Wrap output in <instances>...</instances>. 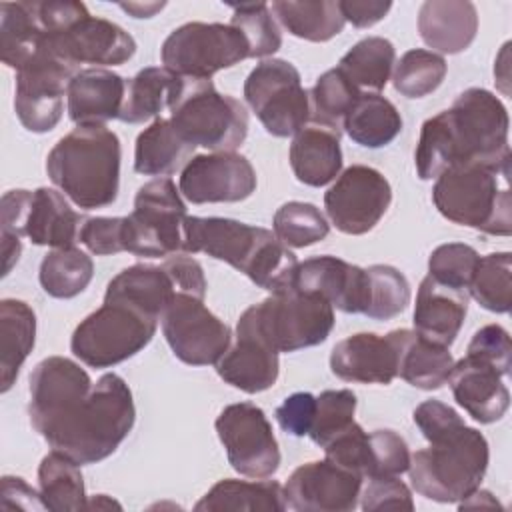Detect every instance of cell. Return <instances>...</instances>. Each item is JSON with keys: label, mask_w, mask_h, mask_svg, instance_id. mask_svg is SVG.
Wrapping results in <instances>:
<instances>
[{"label": "cell", "mask_w": 512, "mask_h": 512, "mask_svg": "<svg viewBox=\"0 0 512 512\" xmlns=\"http://www.w3.org/2000/svg\"><path fill=\"white\" fill-rule=\"evenodd\" d=\"M508 110L486 88H468L448 110L424 120L414 150L420 180L462 164L510 166Z\"/></svg>", "instance_id": "cell-1"}, {"label": "cell", "mask_w": 512, "mask_h": 512, "mask_svg": "<svg viewBox=\"0 0 512 512\" xmlns=\"http://www.w3.org/2000/svg\"><path fill=\"white\" fill-rule=\"evenodd\" d=\"M182 234L184 252H202L222 260L270 294L282 292L294 282L296 254L266 228L234 218L188 216Z\"/></svg>", "instance_id": "cell-2"}, {"label": "cell", "mask_w": 512, "mask_h": 512, "mask_svg": "<svg viewBox=\"0 0 512 512\" xmlns=\"http://www.w3.org/2000/svg\"><path fill=\"white\" fill-rule=\"evenodd\" d=\"M134 420L136 408L130 386L122 376L108 372L42 438L52 450L64 452L80 466L96 464L116 452L130 434Z\"/></svg>", "instance_id": "cell-3"}, {"label": "cell", "mask_w": 512, "mask_h": 512, "mask_svg": "<svg viewBox=\"0 0 512 512\" xmlns=\"http://www.w3.org/2000/svg\"><path fill=\"white\" fill-rule=\"evenodd\" d=\"M120 138L106 124H84L62 136L46 156L52 184L78 208L110 206L120 190Z\"/></svg>", "instance_id": "cell-4"}, {"label": "cell", "mask_w": 512, "mask_h": 512, "mask_svg": "<svg viewBox=\"0 0 512 512\" xmlns=\"http://www.w3.org/2000/svg\"><path fill=\"white\" fill-rule=\"evenodd\" d=\"M510 166L462 164L444 170L432 188L438 212L460 226L494 236L512 232Z\"/></svg>", "instance_id": "cell-5"}, {"label": "cell", "mask_w": 512, "mask_h": 512, "mask_svg": "<svg viewBox=\"0 0 512 512\" xmlns=\"http://www.w3.org/2000/svg\"><path fill=\"white\" fill-rule=\"evenodd\" d=\"M410 454V482L414 490L434 502H460L480 488L490 462L488 440L466 424L428 442Z\"/></svg>", "instance_id": "cell-6"}, {"label": "cell", "mask_w": 512, "mask_h": 512, "mask_svg": "<svg viewBox=\"0 0 512 512\" xmlns=\"http://www.w3.org/2000/svg\"><path fill=\"white\" fill-rule=\"evenodd\" d=\"M174 130L194 148L234 152L248 136V112L240 100L220 94L210 78H184L170 106Z\"/></svg>", "instance_id": "cell-7"}, {"label": "cell", "mask_w": 512, "mask_h": 512, "mask_svg": "<svg viewBox=\"0 0 512 512\" xmlns=\"http://www.w3.org/2000/svg\"><path fill=\"white\" fill-rule=\"evenodd\" d=\"M160 318L140 306L104 296L70 338L72 354L90 368H110L138 354L156 334Z\"/></svg>", "instance_id": "cell-8"}, {"label": "cell", "mask_w": 512, "mask_h": 512, "mask_svg": "<svg viewBox=\"0 0 512 512\" xmlns=\"http://www.w3.org/2000/svg\"><path fill=\"white\" fill-rule=\"evenodd\" d=\"M256 332L278 352H296L322 344L334 328L332 304L294 286L274 292L242 312Z\"/></svg>", "instance_id": "cell-9"}, {"label": "cell", "mask_w": 512, "mask_h": 512, "mask_svg": "<svg viewBox=\"0 0 512 512\" xmlns=\"http://www.w3.org/2000/svg\"><path fill=\"white\" fill-rule=\"evenodd\" d=\"M186 204L172 178H154L138 188L124 216V252L144 258L172 256L184 244Z\"/></svg>", "instance_id": "cell-10"}, {"label": "cell", "mask_w": 512, "mask_h": 512, "mask_svg": "<svg viewBox=\"0 0 512 512\" xmlns=\"http://www.w3.org/2000/svg\"><path fill=\"white\" fill-rule=\"evenodd\" d=\"M244 98L276 138L294 136L310 120V96L298 68L282 58L258 62L244 82Z\"/></svg>", "instance_id": "cell-11"}, {"label": "cell", "mask_w": 512, "mask_h": 512, "mask_svg": "<svg viewBox=\"0 0 512 512\" xmlns=\"http://www.w3.org/2000/svg\"><path fill=\"white\" fill-rule=\"evenodd\" d=\"M160 58L164 68L182 78H210L250 58V50L242 32L230 24L186 22L168 34Z\"/></svg>", "instance_id": "cell-12"}, {"label": "cell", "mask_w": 512, "mask_h": 512, "mask_svg": "<svg viewBox=\"0 0 512 512\" xmlns=\"http://www.w3.org/2000/svg\"><path fill=\"white\" fill-rule=\"evenodd\" d=\"M80 68L44 44L40 50L16 70L14 110L20 124L34 132L44 134L56 128L64 112V96Z\"/></svg>", "instance_id": "cell-13"}, {"label": "cell", "mask_w": 512, "mask_h": 512, "mask_svg": "<svg viewBox=\"0 0 512 512\" xmlns=\"http://www.w3.org/2000/svg\"><path fill=\"white\" fill-rule=\"evenodd\" d=\"M162 334L174 356L190 366L216 364L232 342L230 328L204 300L176 292L160 316Z\"/></svg>", "instance_id": "cell-14"}, {"label": "cell", "mask_w": 512, "mask_h": 512, "mask_svg": "<svg viewBox=\"0 0 512 512\" xmlns=\"http://www.w3.org/2000/svg\"><path fill=\"white\" fill-rule=\"evenodd\" d=\"M216 434L230 466L246 478H270L280 468V448L264 410L252 402L226 406L216 422Z\"/></svg>", "instance_id": "cell-15"}, {"label": "cell", "mask_w": 512, "mask_h": 512, "mask_svg": "<svg viewBox=\"0 0 512 512\" xmlns=\"http://www.w3.org/2000/svg\"><path fill=\"white\" fill-rule=\"evenodd\" d=\"M392 202L390 182L372 166L352 164L336 176L324 194L330 222L344 234L370 232L388 212Z\"/></svg>", "instance_id": "cell-16"}, {"label": "cell", "mask_w": 512, "mask_h": 512, "mask_svg": "<svg viewBox=\"0 0 512 512\" xmlns=\"http://www.w3.org/2000/svg\"><path fill=\"white\" fill-rule=\"evenodd\" d=\"M258 184L250 160L238 152L194 154L182 168L178 190L192 204L240 202L254 194Z\"/></svg>", "instance_id": "cell-17"}, {"label": "cell", "mask_w": 512, "mask_h": 512, "mask_svg": "<svg viewBox=\"0 0 512 512\" xmlns=\"http://www.w3.org/2000/svg\"><path fill=\"white\" fill-rule=\"evenodd\" d=\"M362 476L328 458L298 466L284 484L286 508L298 512H350L358 506Z\"/></svg>", "instance_id": "cell-18"}, {"label": "cell", "mask_w": 512, "mask_h": 512, "mask_svg": "<svg viewBox=\"0 0 512 512\" xmlns=\"http://www.w3.org/2000/svg\"><path fill=\"white\" fill-rule=\"evenodd\" d=\"M42 44L78 68L80 64L118 66L136 52V40L122 26L90 12L62 30L44 32Z\"/></svg>", "instance_id": "cell-19"}, {"label": "cell", "mask_w": 512, "mask_h": 512, "mask_svg": "<svg viewBox=\"0 0 512 512\" xmlns=\"http://www.w3.org/2000/svg\"><path fill=\"white\" fill-rule=\"evenodd\" d=\"M94 382L88 372L66 356H48L30 374L28 416L34 430L42 436L60 416H64Z\"/></svg>", "instance_id": "cell-20"}, {"label": "cell", "mask_w": 512, "mask_h": 512, "mask_svg": "<svg viewBox=\"0 0 512 512\" xmlns=\"http://www.w3.org/2000/svg\"><path fill=\"white\" fill-rule=\"evenodd\" d=\"M292 286L320 294L332 308L346 314H364L370 300V278L366 268L330 254L298 262Z\"/></svg>", "instance_id": "cell-21"}, {"label": "cell", "mask_w": 512, "mask_h": 512, "mask_svg": "<svg viewBox=\"0 0 512 512\" xmlns=\"http://www.w3.org/2000/svg\"><path fill=\"white\" fill-rule=\"evenodd\" d=\"M278 354L280 352L274 350L240 314L234 342H230L228 350L214 366L226 384L246 394H256L276 384L280 372Z\"/></svg>", "instance_id": "cell-22"}, {"label": "cell", "mask_w": 512, "mask_h": 512, "mask_svg": "<svg viewBox=\"0 0 512 512\" xmlns=\"http://www.w3.org/2000/svg\"><path fill=\"white\" fill-rule=\"evenodd\" d=\"M336 378L354 384H390L398 376V352L390 334L358 332L340 340L330 352Z\"/></svg>", "instance_id": "cell-23"}, {"label": "cell", "mask_w": 512, "mask_h": 512, "mask_svg": "<svg viewBox=\"0 0 512 512\" xmlns=\"http://www.w3.org/2000/svg\"><path fill=\"white\" fill-rule=\"evenodd\" d=\"M502 378L504 374L496 366L466 354L454 362L448 384L454 400L476 422L492 424L498 422L510 406V392Z\"/></svg>", "instance_id": "cell-24"}, {"label": "cell", "mask_w": 512, "mask_h": 512, "mask_svg": "<svg viewBox=\"0 0 512 512\" xmlns=\"http://www.w3.org/2000/svg\"><path fill=\"white\" fill-rule=\"evenodd\" d=\"M468 312V290L452 288L430 274L420 282L414 306V332L450 348Z\"/></svg>", "instance_id": "cell-25"}, {"label": "cell", "mask_w": 512, "mask_h": 512, "mask_svg": "<svg viewBox=\"0 0 512 512\" xmlns=\"http://www.w3.org/2000/svg\"><path fill=\"white\" fill-rule=\"evenodd\" d=\"M126 80L108 68L80 70L66 94V110L76 126L106 124L120 116Z\"/></svg>", "instance_id": "cell-26"}, {"label": "cell", "mask_w": 512, "mask_h": 512, "mask_svg": "<svg viewBox=\"0 0 512 512\" xmlns=\"http://www.w3.org/2000/svg\"><path fill=\"white\" fill-rule=\"evenodd\" d=\"M342 130L308 120L290 144V166L298 182L306 186H326L342 170Z\"/></svg>", "instance_id": "cell-27"}, {"label": "cell", "mask_w": 512, "mask_h": 512, "mask_svg": "<svg viewBox=\"0 0 512 512\" xmlns=\"http://www.w3.org/2000/svg\"><path fill=\"white\" fill-rule=\"evenodd\" d=\"M418 32L432 52H464L478 32V10L468 0H426L418 10Z\"/></svg>", "instance_id": "cell-28"}, {"label": "cell", "mask_w": 512, "mask_h": 512, "mask_svg": "<svg viewBox=\"0 0 512 512\" xmlns=\"http://www.w3.org/2000/svg\"><path fill=\"white\" fill-rule=\"evenodd\" d=\"M84 218L66 202L62 192L40 186L32 190L24 236L36 246L68 248L78 242Z\"/></svg>", "instance_id": "cell-29"}, {"label": "cell", "mask_w": 512, "mask_h": 512, "mask_svg": "<svg viewBox=\"0 0 512 512\" xmlns=\"http://www.w3.org/2000/svg\"><path fill=\"white\" fill-rule=\"evenodd\" d=\"M388 334L398 352V376L402 380L420 390H438L448 382L454 358L446 346L430 342L408 328Z\"/></svg>", "instance_id": "cell-30"}, {"label": "cell", "mask_w": 512, "mask_h": 512, "mask_svg": "<svg viewBox=\"0 0 512 512\" xmlns=\"http://www.w3.org/2000/svg\"><path fill=\"white\" fill-rule=\"evenodd\" d=\"M184 78L168 68L148 66L126 82V96L118 120L128 124H142L160 118L164 108L176 102Z\"/></svg>", "instance_id": "cell-31"}, {"label": "cell", "mask_w": 512, "mask_h": 512, "mask_svg": "<svg viewBox=\"0 0 512 512\" xmlns=\"http://www.w3.org/2000/svg\"><path fill=\"white\" fill-rule=\"evenodd\" d=\"M192 156L194 146L174 130L170 118H156L136 138L134 170L144 176L168 178L182 170Z\"/></svg>", "instance_id": "cell-32"}, {"label": "cell", "mask_w": 512, "mask_h": 512, "mask_svg": "<svg viewBox=\"0 0 512 512\" xmlns=\"http://www.w3.org/2000/svg\"><path fill=\"white\" fill-rule=\"evenodd\" d=\"M36 340V314L16 298L0 302V390L6 394L18 372L34 348Z\"/></svg>", "instance_id": "cell-33"}, {"label": "cell", "mask_w": 512, "mask_h": 512, "mask_svg": "<svg viewBox=\"0 0 512 512\" xmlns=\"http://www.w3.org/2000/svg\"><path fill=\"white\" fill-rule=\"evenodd\" d=\"M342 130L364 148H382L402 132V116L380 92H360L344 116Z\"/></svg>", "instance_id": "cell-34"}, {"label": "cell", "mask_w": 512, "mask_h": 512, "mask_svg": "<svg viewBox=\"0 0 512 512\" xmlns=\"http://www.w3.org/2000/svg\"><path fill=\"white\" fill-rule=\"evenodd\" d=\"M270 10L292 36L308 42H328L338 36L346 24L334 0H278L272 2Z\"/></svg>", "instance_id": "cell-35"}, {"label": "cell", "mask_w": 512, "mask_h": 512, "mask_svg": "<svg viewBox=\"0 0 512 512\" xmlns=\"http://www.w3.org/2000/svg\"><path fill=\"white\" fill-rule=\"evenodd\" d=\"M194 510H286L284 486L276 480L254 482L224 478L216 482L194 506Z\"/></svg>", "instance_id": "cell-36"}, {"label": "cell", "mask_w": 512, "mask_h": 512, "mask_svg": "<svg viewBox=\"0 0 512 512\" xmlns=\"http://www.w3.org/2000/svg\"><path fill=\"white\" fill-rule=\"evenodd\" d=\"M174 294V282L162 266L132 264L108 282L104 296L128 300L160 318Z\"/></svg>", "instance_id": "cell-37"}, {"label": "cell", "mask_w": 512, "mask_h": 512, "mask_svg": "<svg viewBox=\"0 0 512 512\" xmlns=\"http://www.w3.org/2000/svg\"><path fill=\"white\" fill-rule=\"evenodd\" d=\"M38 492L46 510L72 512L86 508L80 464L64 452H48L38 466Z\"/></svg>", "instance_id": "cell-38"}, {"label": "cell", "mask_w": 512, "mask_h": 512, "mask_svg": "<svg viewBox=\"0 0 512 512\" xmlns=\"http://www.w3.org/2000/svg\"><path fill=\"white\" fill-rule=\"evenodd\" d=\"M42 38L44 30L32 2L0 4V52L6 66L20 70L40 50Z\"/></svg>", "instance_id": "cell-39"}, {"label": "cell", "mask_w": 512, "mask_h": 512, "mask_svg": "<svg viewBox=\"0 0 512 512\" xmlns=\"http://www.w3.org/2000/svg\"><path fill=\"white\" fill-rule=\"evenodd\" d=\"M396 50L388 38L368 36L356 42L338 62V70L358 88L380 92L394 70Z\"/></svg>", "instance_id": "cell-40"}, {"label": "cell", "mask_w": 512, "mask_h": 512, "mask_svg": "<svg viewBox=\"0 0 512 512\" xmlns=\"http://www.w3.org/2000/svg\"><path fill=\"white\" fill-rule=\"evenodd\" d=\"M94 276L92 258L76 246L52 248L40 262L38 280L52 298H74L84 292Z\"/></svg>", "instance_id": "cell-41"}, {"label": "cell", "mask_w": 512, "mask_h": 512, "mask_svg": "<svg viewBox=\"0 0 512 512\" xmlns=\"http://www.w3.org/2000/svg\"><path fill=\"white\" fill-rule=\"evenodd\" d=\"M470 296L486 310L496 314L510 312L512 292V254L492 252L480 256L468 286Z\"/></svg>", "instance_id": "cell-42"}, {"label": "cell", "mask_w": 512, "mask_h": 512, "mask_svg": "<svg viewBox=\"0 0 512 512\" xmlns=\"http://www.w3.org/2000/svg\"><path fill=\"white\" fill-rule=\"evenodd\" d=\"M448 72L444 56L414 48L402 54V58L394 64L392 70V84L396 92L406 98H422L432 94L444 80Z\"/></svg>", "instance_id": "cell-43"}, {"label": "cell", "mask_w": 512, "mask_h": 512, "mask_svg": "<svg viewBox=\"0 0 512 512\" xmlns=\"http://www.w3.org/2000/svg\"><path fill=\"white\" fill-rule=\"evenodd\" d=\"M272 228L276 238L288 248L312 246L322 242L330 232V224L320 208L298 200L286 202L276 210Z\"/></svg>", "instance_id": "cell-44"}, {"label": "cell", "mask_w": 512, "mask_h": 512, "mask_svg": "<svg viewBox=\"0 0 512 512\" xmlns=\"http://www.w3.org/2000/svg\"><path fill=\"white\" fill-rule=\"evenodd\" d=\"M310 96V120L342 130L344 116L360 96V90L338 70H326L318 76Z\"/></svg>", "instance_id": "cell-45"}, {"label": "cell", "mask_w": 512, "mask_h": 512, "mask_svg": "<svg viewBox=\"0 0 512 512\" xmlns=\"http://www.w3.org/2000/svg\"><path fill=\"white\" fill-rule=\"evenodd\" d=\"M232 18L230 26L242 32L248 42L250 58L272 56L282 46L280 26L266 2H244L230 4Z\"/></svg>", "instance_id": "cell-46"}, {"label": "cell", "mask_w": 512, "mask_h": 512, "mask_svg": "<svg viewBox=\"0 0 512 512\" xmlns=\"http://www.w3.org/2000/svg\"><path fill=\"white\" fill-rule=\"evenodd\" d=\"M370 278V300L366 316L372 320H390L410 304L408 278L390 264H372L366 268Z\"/></svg>", "instance_id": "cell-47"}, {"label": "cell", "mask_w": 512, "mask_h": 512, "mask_svg": "<svg viewBox=\"0 0 512 512\" xmlns=\"http://www.w3.org/2000/svg\"><path fill=\"white\" fill-rule=\"evenodd\" d=\"M356 394L348 388L324 390L316 396V414L308 436L324 448L334 436L344 432L354 422Z\"/></svg>", "instance_id": "cell-48"}, {"label": "cell", "mask_w": 512, "mask_h": 512, "mask_svg": "<svg viewBox=\"0 0 512 512\" xmlns=\"http://www.w3.org/2000/svg\"><path fill=\"white\" fill-rule=\"evenodd\" d=\"M480 254L462 242L440 244L432 250L428 258V274L442 284L452 288L468 290L474 270L478 266Z\"/></svg>", "instance_id": "cell-49"}, {"label": "cell", "mask_w": 512, "mask_h": 512, "mask_svg": "<svg viewBox=\"0 0 512 512\" xmlns=\"http://www.w3.org/2000/svg\"><path fill=\"white\" fill-rule=\"evenodd\" d=\"M410 466V450L406 440L388 428L368 434V472L366 478L400 476Z\"/></svg>", "instance_id": "cell-50"}, {"label": "cell", "mask_w": 512, "mask_h": 512, "mask_svg": "<svg viewBox=\"0 0 512 512\" xmlns=\"http://www.w3.org/2000/svg\"><path fill=\"white\" fill-rule=\"evenodd\" d=\"M328 460L358 472L366 478L368 472V432L354 420L344 432L334 436L324 448Z\"/></svg>", "instance_id": "cell-51"}, {"label": "cell", "mask_w": 512, "mask_h": 512, "mask_svg": "<svg viewBox=\"0 0 512 512\" xmlns=\"http://www.w3.org/2000/svg\"><path fill=\"white\" fill-rule=\"evenodd\" d=\"M362 510H414L410 488L398 476L368 478L364 490H360Z\"/></svg>", "instance_id": "cell-52"}, {"label": "cell", "mask_w": 512, "mask_h": 512, "mask_svg": "<svg viewBox=\"0 0 512 512\" xmlns=\"http://www.w3.org/2000/svg\"><path fill=\"white\" fill-rule=\"evenodd\" d=\"M78 240L96 256L124 252V216L86 218Z\"/></svg>", "instance_id": "cell-53"}, {"label": "cell", "mask_w": 512, "mask_h": 512, "mask_svg": "<svg viewBox=\"0 0 512 512\" xmlns=\"http://www.w3.org/2000/svg\"><path fill=\"white\" fill-rule=\"evenodd\" d=\"M466 354L476 356L492 366H496L504 376L510 374V354L512 342L506 328L500 324H486L474 332Z\"/></svg>", "instance_id": "cell-54"}, {"label": "cell", "mask_w": 512, "mask_h": 512, "mask_svg": "<svg viewBox=\"0 0 512 512\" xmlns=\"http://www.w3.org/2000/svg\"><path fill=\"white\" fill-rule=\"evenodd\" d=\"M316 414V396L310 392H294L276 408V422L280 428L296 438L308 436Z\"/></svg>", "instance_id": "cell-55"}, {"label": "cell", "mask_w": 512, "mask_h": 512, "mask_svg": "<svg viewBox=\"0 0 512 512\" xmlns=\"http://www.w3.org/2000/svg\"><path fill=\"white\" fill-rule=\"evenodd\" d=\"M412 418L428 442H432L464 424V420L458 416V412L452 406H448L440 400H434V398L420 402L414 408Z\"/></svg>", "instance_id": "cell-56"}, {"label": "cell", "mask_w": 512, "mask_h": 512, "mask_svg": "<svg viewBox=\"0 0 512 512\" xmlns=\"http://www.w3.org/2000/svg\"><path fill=\"white\" fill-rule=\"evenodd\" d=\"M162 268L168 272V276L174 282L176 292H184L190 296H196L200 300H204L206 296V276H204V268L202 264L182 252H176L172 256H168L162 262Z\"/></svg>", "instance_id": "cell-57"}, {"label": "cell", "mask_w": 512, "mask_h": 512, "mask_svg": "<svg viewBox=\"0 0 512 512\" xmlns=\"http://www.w3.org/2000/svg\"><path fill=\"white\" fill-rule=\"evenodd\" d=\"M30 200H32V190H24V188L8 190L2 196L0 236H16V238L24 236V222L28 216Z\"/></svg>", "instance_id": "cell-58"}, {"label": "cell", "mask_w": 512, "mask_h": 512, "mask_svg": "<svg viewBox=\"0 0 512 512\" xmlns=\"http://www.w3.org/2000/svg\"><path fill=\"white\" fill-rule=\"evenodd\" d=\"M2 510H46L44 502L40 498V492H36L24 478L20 476H4L2 478Z\"/></svg>", "instance_id": "cell-59"}, {"label": "cell", "mask_w": 512, "mask_h": 512, "mask_svg": "<svg viewBox=\"0 0 512 512\" xmlns=\"http://www.w3.org/2000/svg\"><path fill=\"white\" fill-rule=\"evenodd\" d=\"M340 12L346 22L356 28H370L380 22L392 8V2L378 0H342L338 2Z\"/></svg>", "instance_id": "cell-60"}, {"label": "cell", "mask_w": 512, "mask_h": 512, "mask_svg": "<svg viewBox=\"0 0 512 512\" xmlns=\"http://www.w3.org/2000/svg\"><path fill=\"white\" fill-rule=\"evenodd\" d=\"M508 52H510V42H506L500 50V54L496 56V62H494V78H496V86L502 94H510V58H508Z\"/></svg>", "instance_id": "cell-61"}, {"label": "cell", "mask_w": 512, "mask_h": 512, "mask_svg": "<svg viewBox=\"0 0 512 512\" xmlns=\"http://www.w3.org/2000/svg\"><path fill=\"white\" fill-rule=\"evenodd\" d=\"M166 4L164 2H122L120 8L126 10L128 14H132L134 18H152L158 10H162Z\"/></svg>", "instance_id": "cell-62"}, {"label": "cell", "mask_w": 512, "mask_h": 512, "mask_svg": "<svg viewBox=\"0 0 512 512\" xmlns=\"http://www.w3.org/2000/svg\"><path fill=\"white\" fill-rule=\"evenodd\" d=\"M86 508H96V510H100V508H120V504L116 500L108 498L106 494H98V496L86 500Z\"/></svg>", "instance_id": "cell-63"}]
</instances>
